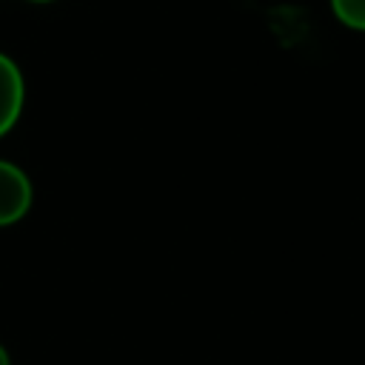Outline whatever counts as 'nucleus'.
<instances>
[{
	"mask_svg": "<svg viewBox=\"0 0 365 365\" xmlns=\"http://www.w3.org/2000/svg\"><path fill=\"white\" fill-rule=\"evenodd\" d=\"M23 106H26L23 71L6 51H0V137H6L17 125Z\"/></svg>",
	"mask_w": 365,
	"mask_h": 365,
	"instance_id": "2",
	"label": "nucleus"
},
{
	"mask_svg": "<svg viewBox=\"0 0 365 365\" xmlns=\"http://www.w3.org/2000/svg\"><path fill=\"white\" fill-rule=\"evenodd\" d=\"M331 11L342 26L365 31V0H331Z\"/></svg>",
	"mask_w": 365,
	"mask_h": 365,
	"instance_id": "3",
	"label": "nucleus"
},
{
	"mask_svg": "<svg viewBox=\"0 0 365 365\" xmlns=\"http://www.w3.org/2000/svg\"><path fill=\"white\" fill-rule=\"evenodd\" d=\"M34 205L31 177L11 160L0 157V228L17 225Z\"/></svg>",
	"mask_w": 365,
	"mask_h": 365,
	"instance_id": "1",
	"label": "nucleus"
},
{
	"mask_svg": "<svg viewBox=\"0 0 365 365\" xmlns=\"http://www.w3.org/2000/svg\"><path fill=\"white\" fill-rule=\"evenodd\" d=\"M31 3H51V0H31Z\"/></svg>",
	"mask_w": 365,
	"mask_h": 365,
	"instance_id": "5",
	"label": "nucleus"
},
{
	"mask_svg": "<svg viewBox=\"0 0 365 365\" xmlns=\"http://www.w3.org/2000/svg\"><path fill=\"white\" fill-rule=\"evenodd\" d=\"M0 365H11V356H9V351H6L3 342H0Z\"/></svg>",
	"mask_w": 365,
	"mask_h": 365,
	"instance_id": "4",
	"label": "nucleus"
}]
</instances>
